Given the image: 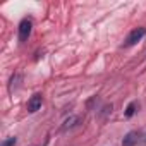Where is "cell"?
Instances as JSON below:
<instances>
[{
    "mask_svg": "<svg viewBox=\"0 0 146 146\" xmlns=\"http://www.w3.org/2000/svg\"><path fill=\"white\" fill-rule=\"evenodd\" d=\"M146 35V28H136L129 33L127 40H125V46H131V45H136L137 41L143 40V36Z\"/></svg>",
    "mask_w": 146,
    "mask_h": 146,
    "instance_id": "cell-1",
    "label": "cell"
},
{
    "mask_svg": "<svg viewBox=\"0 0 146 146\" xmlns=\"http://www.w3.org/2000/svg\"><path fill=\"white\" fill-rule=\"evenodd\" d=\"M31 28H33V23L29 19H23L21 24H19V41H28L29 35H31Z\"/></svg>",
    "mask_w": 146,
    "mask_h": 146,
    "instance_id": "cell-2",
    "label": "cell"
},
{
    "mask_svg": "<svg viewBox=\"0 0 146 146\" xmlns=\"http://www.w3.org/2000/svg\"><path fill=\"white\" fill-rule=\"evenodd\" d=\"M2 146H16V137H9L2 143Z\"/></svg>",
    "mask_w": 146,
    "mask_h": 146,
    "instance_id": "cell-7",
    "label": "cell"
},
{
    "mask_svg": "<svg viewBox=\"0 0 146 146\" xmlns=\"http://www.w3.org/2000/svg\"><path fill=\"white\" fill-rule=\"evenodd\" d=\"M78 122H79V117H70V119H67V120L64 122V125H62V131H67V129H70V127L78 125Z\"/></svg>",
    "mask_w": 146,
    "mask_h": 146,
    "instance_id": "cell-5",
    "label": "cell"
},
{
    "mask_svg": "<svg viewBox=\"0 0 146 146\" xmlns=\"http://www.w3.org/2000/svg\"><path fill=\"white\" fill-rule=\"evenodd\" d=\"M136 102H132V103H129V107L125 108V117H132L134 115V112H136Z\"/></svg>",
    "mask_w": 146,
    "mask_h": 146,
    "instance_id": "cell-6",
    "label": "cell"
},
{
    "mask_svg": "<svg viewBox=\"0 0 146 146\" xmlns=\"http://www.w3.org/2000/svg\"><path fill=\"white\" fill-rule=\"evenodd\" d=\"M139 137H141V134L136 132V131H132V132L125 134V137L122 139V146H136L137 141H139Z\"/></svg>",
    "mask_w": 146,
    "mask_h": 146,
    "instance_id": "cell-4",
    "label": "cell"
},
{
    "mask_svg": "<svg viewBox=\"0 0 146 146\" xmlns=\"http://www.w3.org/2000/svg\"><path fill=\"white\" fill-rule=\"evenodd\" d=\"M41 95H33L31 98H29V102H28V110L31 112V113H35V112H38L40 108H41Z\"/></svg>",
    "mask_w": 146,
    "mask_h": 146,
    "instance_id": "cell-3",
    "label": "cell"
}]
</instances>
